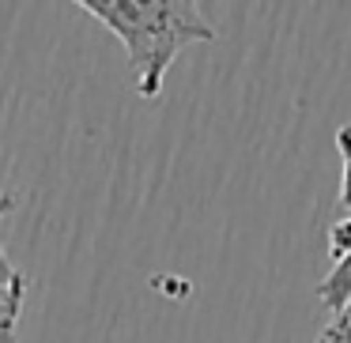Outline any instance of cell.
<instances>
[{
    "label": "cell",
    "instance_id": "1",
    "mask_svg": "<svg viewBox=\"0 0 351 343\" xmlns=\"http://www.w3.org/2000/svg\"><path fill=\"white\" fill-rule=\"evenodd\" d=\"M125 46L140 99H159L174 57L193 42H215L197 0H80Z\"/></svg>",
    "mask_w": 351,
    "mask_h": 343
},
{
    "label": "cell",
    "instance_id": "2",
    "mask_svg": "<svg viewBox=\"0 0 351 343\" xmlns=\"http://www.w3.org/2000/svg\"><path fill=\"white\" fill-rule=\"evenodd\" d=\"M328 257L332 268L317 283V302L328 313H340L351 302V219L336 215V223L328 227Z\"/></svg>",
    "mask_w": 351,
    "mask_h": 343
},
{
    "label": "cell",
    "instance_id": "3",
    "mask_svg": "<svg viewBox=\"0 0 351 343\" xmlns=\"http://www.w3.org/2000/svg\"><path fill=\"white\" fill-rule=\"evenodd\" d=\"M27 290H31V279L8 257H0V343H16V328H19Z\"/></svg>",
    "mask_w": 351,
    "mask_h": 343
},
{
    "label": "cell",
    "instance_id": "4",
    "mask_svg": "<svg viewBox=\"0 0 351 343\" xmlns=\"http://www.w3.org/2000/svg\"><path fill=\"white\" fill-rule=\"evenodd\" d=\"M336 147H340V159H343V177H340V215L351 219V125H343L336 132Z\"/></svg>",
    "mask_w": 351,
    "mask_h": 343
},
{
    "label": "cell",
    "instance_id": "5",
    "mask_svg": "<svg viewBox=\"0 0 351 343\" xmlns=\"http://www.w3.org/2000/svg\"><path fill=\"white\" fill-rule=\"evenodd\" d=\"M317 343H351V302L340 313H332V320L321 328Z\"/></svg>",
    "mask_w": 351,
    "mask_h": 343
},
{
    "label": "cell",
    "instance_id": "6",
    "mask_svg": "<svg viewBox=\"0 0 351 343\" xmlns=\"http://www.w3.org/2000/svg\"><path fill=\"white\" fill-rule=\"evenodd\" d=\"M12 212H16V196H12V192H4V189H0V223L8 219ZM0 257H4V245H0Z\"/></svg>",
    "mask_w": 351,
    "mask_h": 343
}]
</instances>
